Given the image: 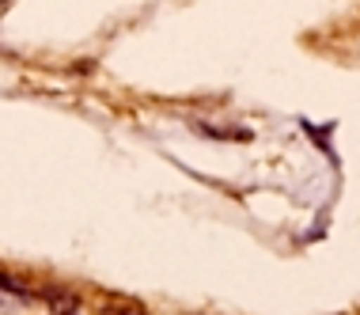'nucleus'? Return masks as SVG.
<instances>
[{
    "label": "nucleus",
    "instance_id": "f257e3e1",
    "mask_svg": "<svg viewBox=\"0 0 360 315\" xmlns=\"http://www.w3.org/2000/svg\"><path fill=\"white\" fill-rule=\"evenodd\" d=\"M46 300H50V315H80V300H76L72 292L50 289V292H46Z\"/></svg>",
    "mask_w": 360,
    "mask_h": 315
},
{
    "label": "nucleus",
    "instance_id": "f03ea898",
    "mask_svg": "<svg viewBox=\"0 0 360 315\" xmlns=\"http://www.w3.org/2000/svg\"><path fill=\"white\" fill-rule=\"evenodd\" d=\"M0 292H12V297H19V300H27V297H31V292H27L23 285L15 281V278H8L4 270H0Z\"/></svg>",
    "mask_w": 360,
    "mask_h": 315
},
{
    "label": "nucleus",
    "instance_id": "7ed1b4c3",
    "mask_svg": "<svg viewBox=\"0 0 360 315\" xmlns=\"http://www.w3.org/2000/svg\"><path fill=\"white\" fill-rule=\"evenodd\" d=\"M106 315H148V311L133 300H122V304H106Z\"/></svg>",
    "mask_w": 360,
    "mask_h": 315
}]
</instances>
